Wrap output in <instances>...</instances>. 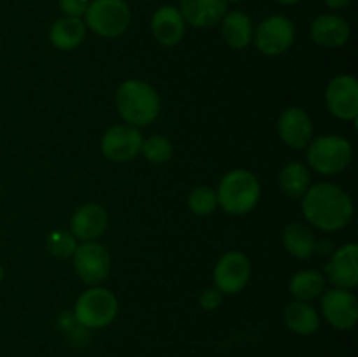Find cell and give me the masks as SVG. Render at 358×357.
<instances>
[{
    "label": "cell",
    "mask_w": 358,
    "mask_h": 357,
    "mask_svg": "<svg viewBox=\"0 0 358 357\" xmlns=\"http://www.w3.org/2000/svg\"><path fill=\"white\" fill-rule=\"evenodd\" d=\"M322 314L324 318L339 331H348L357 326L358 304L355 294L350 289L334 287L322 293Z\"/></svg>",
    "instance_id": "30bf717a"
},
{
    "label": "cell",
    "mask_w": 358,
    "mask_h": 357,
    "mask_svg": "<svg viewBox=\"0 0 358 357\" xmlns=\"http://www.w3.org/2000/svg\"><path fill=\"white\" fill-rule=\"evenodd\" d=\"M283 247L297 259H308L317 251L313 231L303 223H292L283 230Z\"/></svg>",
    "instance_id": "7402d4cb"
},
{
    "label": "cell",
    "mask_w": 358,
    "mask_h": 357,
    "mask_svg": "<svg viewBox=\"0 0 358 357\" xmlns=\"http://www.w3.org/2000/svg\"><path fill=\"white\" fill-rule=\"evenodd\" d=\"M283 321L289 326L290 331L303 336L313 335L320 328V317L317 310L306 301H292L283 312Z\"/></svg>",
    "instance_id": "d6986e66"
},
{
    "label": "cell",
    "mask_w": 358,
    "mask_h": 357,
    "mask_svg": "<svg viewBox=\"0 0 358 357\" xmlns=\"http://www.w3.org/2000/svg\"><path fill=\"white\" fill-rule=\"evenodd\" d=\"M108 226L107 210L98 203H86L79 206L70 220V233L83 241H94L105 233Z\"/></svg>",
    "instance_id": "9a60e30c"
},
{
    "label": "cell",
    "mask_w": 358,
    "mask_h": 357,
    "mask_svg": "<svg viewBox=\"0 0 358 357\" xmlns=\"http://www.w3.org/2000/svg\"><path fill=\"white\" fill-rule=\"evenodd\" d=\"M278 133L283 144L292 149H306L313 140V122L301 107L285 108L278 119Z\"/></svg>",
    "instance_id": "4fadbf2b"
},
{
    "label": "cell",
    "mask_w": 358,
    "mask_h": 357,
    "mask_svg": "<svg viewBox=\"0 0 358 357\" xmlns=\"http://www.w3.org/2000/svg\"><path fill=\"white\" fill-rule=\"evenodd\" d=\"M310 34L322 48H341L350 38V24L338 14H322L313 21Z\"/></svg>",
    "instance_id": "ac0fdd59"
},
{
    "label": "cell",
    "mask_w": 358,
    "mask_h": 357,
    "mask_svg": "<svg viewBox=\"0 0 358 357\" xmlns=\"http://www.w3.org/2000/svg\"><path fill=\"white\" fill-rule=\"evenodd\" d=\"M119 310L117 298L105 287H91L77 298L73 304V318L84 329H101L112 324Z\"/></svg>",
    "instance_id": "277c9868"
},
{
    "label": "cell",
    "mask_w": 358,
    "mask_h": 357,
    "mask_svg": "<svg viewBox=\"0 0 358 357\" xmlns=\"http://www.w3.org/2000/svg\"><path fill=\"white\" fill-rule=\"evenodd\" d=\"M117 112L126 125H131L135 128L140 126H149L159 115L161 100L157 91L145 80L129 79L119 86L117 97Z\"/></svg>",
    "instance_id": "7a4b0ae2"
},
{
    "label": "cell",
    "mask_w": 358,
    "mask_h": 357,
    "mask_svg": "<svg viewBox=\"0 0 358 357\" xmlns=\"http://www.w3.org/2000/svg\"><path fill=\"white\" fill-rule=\"evenodd\" d=\"M90 0H59V9L69 18H80L86 14Z\"/></svg>",
    "instance_id": "83f0119b"
},
{
    "label": "cell",
    "mask_w": 358,
    "mask_h": 357,
    "mask_svg": "<svg viewBox=\"0 0 358 357\" xmlns=\"http://www.w3.org/2000/svg\"><path fill=\"white\" fill-rule=\"evenodd\" d=\"M217 202L233 216H243L257 206L261 198V184L252 172L238 168L231 170L220 178L217 189Z\"/></svg>",
    "instance_id": "3957f363"
},
{
    "label": "cell",
    "mask_w": 358,
    "mask_h": 357,
    "mask_svg": "<svg viewBox=\"0 0 358 357\" xmlns=\"http://www.w3.org/2000/svg\"><path fill=\"white\" fill-rule=\"evenodd\" d=\"M308 163L322 175H336L352 163L353 147L350 140L339 135H324L308 146Z\"/></svg>",
    "instance_id": "5b68a950"
},
{
    "label": "cell",
    "mask_w": 358,
    "mask_h": 357,
    "mask_svg": "<svg viewBox=\"0 0 358 357\" xmlns=\"http://www.w3.org/2000/svg\"><path fill=\"white\" fill-rule=\"evenodd\" d=\"M276 2L283 4V6H292V4H297L299 0H276Z\"/></svg>",
    "instance_id": "4dcf8cb0"
},
{
    "label": "cell",
    "mask_w": 358,
    "mask_h": 357,
    "mask_svg": "<svg viewBox=\"0 0 358 357\" xmlns=\"http://www.w3.org/2000/svg\"><path fill=\"white\" fill-rule=\"evenodd\" d=\"M227 13L226 0H182L180 14L184 21L196 28L213 27Z\"/></svg>",
    "instance_id": "2e32d148"
},
{
    "label": "cell",
    "mask_w": 358,
    "mask_h": 357,
    "mask_svg": "<svg viewBox=\"0 0 358 357\" xmlns=\"http://www.w3.org/2000/svg\"><path fill=\"white\" fill-rule=\"evenodd\" d=\"M327 108L343 121L358 118V80L350 74H341L329 83L325 90Z\"/></svg>",
    "instance_id": "7c38bea8"
},
{
    "label": "cell",
    "mask_w": 358,
    "mask_h": 357,
    "mask_svg": "<svg viewBox=\"0 0 358 357\" xmlns=\"http://www.w3.org/2000/svg\"><path fill=\"white\" fill-rule=\"evenodd\" d=\"M296 37L294 23L285 16H269L259 24L254 41L259 51L266 56H280L289 51Z\"/></svg>",
    "instance_id": "ba28073f"
},
{
    "label": "cell",
    "mask_w": 358,
    "mask_h": 357,
    "mask_svg": "<svg viewBox=\"0 0 358 357\" xmlns=\"http://www.w3.org/2000/svg\"><path fill=\"white\" fill-rule=\"evenodd\" d=\"M48 248L52 255L59 259L72 258L77 248V238L69 231L56 230L48 237Z\"/></svg>",
    "instance_id": "4316f807"
},
{
    "label": "cell",
    "mask_w": 358,
    "mask_h": 357,
    "mask_svg": "<svg viewBox=\"0 0 358 357\" xmlns=\"http://www.w3.org/2000/svg\"><path fill=\"white\" fill-rule=\"evenodd\" d=\"M250 261L240 251L226 252L213 270V284L222 294H238L250 280Z\"/></svg>",
    "instance_id": "9c48e42d"
},
{
    "label": "cell",
    "mask_w": 358,
    "mask_h": 357,
    "mask_svg": "<svg viewBox=\"0 0 358 357\" xmlns=\"http://www.w3.org/2000/svg\"><path fill=\"white\" fill-rule=\"evenodd\" d=\"M325 4H327L331 9H343V7L348 6L350 0H325Z\"/></svg>",
    "instance_id": "f546056e"
},
{
    "label": "cell",
    "mask_w": 358,
    "mask_h": 357,
    "mask_svg": "<svg viewBox=\"0 0 358 357\" xmlns=\"http://www.w3.org/2000/svg\"><path fill=\"white\" fill-rule=\"evenodd\" d=\"M86 37V24L80 18H62L56 21L49 31V38L55 48L70 51L76 49Z\"/></svg>",
    "instance_id": "44dd1931"
},
{
    "label": "cell",
    "mask_w": 358,
    "mask_h": 357,
    "mask_svg": "<svg viewBox=\"0 0 358 357\" xmlns=\"http://www.w3.org/2000/svg\"><path fill=\"white\" fill-rule=\"evenodd\" d=\"M150 28L156 41L163 46H175L185 34V21L173 6H163L154 13Z\"/></svg>",
    "instance_id": "e0dca14e"
},
{
    "label": "cell",
    "mask_w": 358,
    "mask_h": 357,
    "mask_svg": "<svg viewBox=\"0 0 358 357\" xmlns=\"http://www.w3.org/2000/svg\"><path fill=\"white\" fill-rule=\"evenodd\" d=\"M3 280V268H2V265H0V282H2Z\"/></svg>",
    "instance_id": "1f68e13d"
},
{
    "label": "cell",
    "mask_w": 358,
    "mask_h": 357,
    "mask_svg": "<svg viewBox=\"0 0 358 357\" xmlns=\"http://www.w3.org/2000/svg\"><path fill=\"white\" fill-rule=\"evenodd\" d=\"M86 27L96 35L114 38L124 34L131 21L129 7L124 0H93L86 10Z\"/></svg>",
    "instance_id": "8992f818"
},
{
    "label": "cell",
    "mask_w": 358,
    "mask_h": 357,
    "mask_svg": "<svg viewBox=\"0 0 358 357\" xmlns=\"http://www.w3.org/2000/svg\"><path fill=\"white\" fill-rule=\"evenodd\" d=\"M220 303H222V293L217 290L215 287L206 289L205 293H201V296H199V304H201V308H205V310H215V308L220 307Z\"/></svg>",
    "instance_id": "f1b7e54d"
},
{
    "label": "cell",
    "mask_w": 358,
    "mask_h": 357,
    "mask_svg": "<svg viewBox=\"0 0 358 357\" xmlns=\"http://www.w3.org/2000/svg\"><path fill=\"white\" fill-rule=\"evenodd\" d=\"M217 205V192L212 188H206V186H199L194 188L189 195V209L196 214V216H210L212 212H215Z\"/></svg>",
    "instance_id": "484cf974"
},
{
    "label": "cell",
    "mask_w": 358,
    "mask_h": 357,
    "mask_svg": "<svg viewBox=\"0 0 358 357\" xmlns=\"http://www.w3.org/2000/svg\"><path fill=\"white\" fill-rule=\"evenodd\" d=\"M226 2H240V0H226Z\"/></svg>",
    "instance_id": "d6a6232c"
},
{
    "label": "cell",
    "mask_w": 358,
    "mask_h": 357,
    "mask_svg": "<svg viewBox=\"0 0 358 357\" xmlns=\"http://www.w3.org/2000/svg\"><path fill=\"white\" fill-rule=\"evenodd\" d=\"M222 35L227 46L234 49H243L254 38L252 20L241 10H231L222 18Z\"/></svg>",
    "instance_id": "ffe728a7"
},
{
    "label": "cell",
    "mask_w": 358,
    "mask_h": 357,
    "mask_svg": "<svg viewBox=\"0 0 358 357\" xmlns=\"http://www.w3.org/2000/svg\"><path fill=\"white\" fill-rule=\"evenodd\" d=\"M142 133L131 125H115L101 136V153L107 160L115 163H126L136 158L142 149Z\"/></svg>",
    "instance_id": "8fae6325"
},
{
    "label": "cell",
    "mask_w": 358,
    "mask_h": 357,
    "mask_svg": "<svg viewBox=\"0 0 358 357\" xmlns=\"http://www.w3.org/2000/svg\"><path fill=\"white\" fill-rule=\"evenodd\" d=\"M289 289L297 301H311L325 290V279L317 270H301L290 279Z\"/></svg>",
    "instance_id": "603a6c76"
},
{
    "label": "cell",
    "mask_w": 358,
    "mask_h": 357,
    "mask_svg": "<svg viewBox=\"0 0 358 357\" xmlns=\"http://www.w3.org/2000/svg\"><path fill=\"white\" fill-rule=\"evenodd\" d=\"M329 280L341 289H355L358 286V245L346 244L331 255L327 268Z\"/></svg>",
    "instance_id": "5bb4252c"
},
{
    "label": "cell",
    "mask_w": 358,
    "mask_h": 357,
    "mask_svg": "<svg viewBox=\"0 0 358 357\" xmlns=\"http://www.w3.org/2000/svg\"><path fill=\"white\" fill-rule=\"evenodd\" d=\"M304 219L320 231H339L353 217V202L348 192L331 182L311 186L303 196Z\"/></svg>",
    "instance_id": "6da1fadb"
},
{
    "label": "cell",
    "mask_w": 358,
    "mask_h": 357,
    "mask_svg": "<svg viewBox=\"0 0 358 357\" xmlns=\"http://www.w3.org/2000/svg\"><path fill=\"white\" fill-rule=\"evenodd\" d=\"M73 268L87 286L103 282L110 272V254L105 245L94 241H83L73 252Z\"/></svg>",
    "instance_id": "52a82bcc"
},
{
    "label": "cell",
    "mask_w": 358,
    "mask_h": 357,
    "mask_svg": "<svg viewBox=\"0 0 358 357\" xmlns=\"http://www.w3.org/2000/svg\"><path fill=\"white\" fill-rule=\"evenodd\" d=\"M140 153L143 154L149 163L152 164H163L171 160L173 156V146L170 140L163 135H152L142 142V149Z\"/></svg>",
    "instance_id": "d4e9b609"
},
{
    "label": "cell",
    "mask_w": 358,
    "mask_h": 357,
    "mask_svg": "<svg viewBox=\"0 0 358 357\" xmlns=\"http://www.w3.org/2000/svg\"><path fill=\"white\" fill-rule=\"evenodd\" d=\"M310 172L303 163H289L280 172V188L290 198H303L310 189Z\"/></svg>",
    "instance_id": "cb8c5ba5"
}]
</instances>
